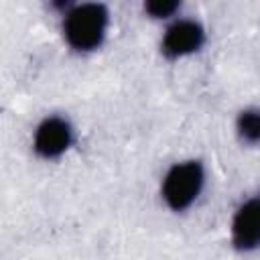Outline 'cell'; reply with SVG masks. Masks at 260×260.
Instances as JSON below:
<instances>
[{"instance_id":"obj_1","label":"cell","mask_w":260,"mask_h":260,"mask_svg":"<svg viewBox=\"0 0 260 260\" xmlns=\"http://www.w3.org/2000/svg\"><path fill=\"white\" fill-rule=\"evenodd\" d=\"M110 26V12L104 4L83 2L71 6L63 16V37L67 45L79 53L102 47Z\"/></svg>"},{"instance_id":"obj_2","label":"cell","mask_w":260,"mask_h":260,"mask_svg":"<svg viewBox=\"0 0 260 260\" xmlns=\"http://www.w3.org/2000/svg\"><path fill=\"white\" fill-rule=\"evenodd\" d=\"M205 185V169L201 160L189 158L175 162L162 177L160 195L169 209L185 211L201 195Z\"/></svg>"},{"instance_id":"obj_3","label":"cell","mask_w":260,"mask_h":260,"mask_svg":"<svg viewBox=\"0 0 260 260\" xmlns=\"http://www.w3.org/2000/svg\"><path fill=\"white\" fill-rule=\"evenodd\" d=\"M205 39L207 35L201 22L193 18H179L167 26L160 41V51L167 59H183L201 51Z\"/></svg>"},{"instance_id":"obj_4","label":"cell","mask_w":260,"mask_h":260,"mask_svg":"<svg viewBox=\"0 0 260 260\" xmlns=\"http://www.w3.org/2000/svg\"><path fill=\"white\" fill-rule=\"evenodd\" d=\"M73 144V126L63 116H49L45 118L32 138V148L43 158H59L69 150Z\"/></svg>"},{"instance_id":"obj_5","label":"cell","mask_w":260,"mask_h":260,"mask_svg":"<svg viewBox=\"0 0 260 260\" xmlns=\"http://www.w3.org/2000/svg\"><path fill=\"white\" fill-rule=\"evenodd\" d=\"M230 240L236 250L240 252H252L260 248V199H248L244 201L230 225Z\"/></svg>"},{"instance_id":"obj_6","label":"cell","mask_w":260,"mask_h":260,"mask_svg":"<svg viewBox=\"0 0 260 260\" xmlns=\"http://www.w3.org/2000/svg\"><path fill=\"white\" fill-rule=\"evenodd\" d=\"M236 130L242 142L260 144V108H246L236 118Z\"/></svg>"},{"instance_id":"obj_7","label":"cell","mask_w":260,"mask_h":260,"mask_svg":"<svg viewBox=\"0 0 260 260\" xmlns=\"http://www.w3.org/2000/svg\"><path fill=\"white\" fill-rule=\"evenodd\" d=\"M179 8L181 4L173 0H150L144 4V12L150 14L152 18H171Z\"/></svg>"},{"instance_id":"obj_8","label":"cell","mask_w":260,"mask_h":260,"mask_svg":"<svg viewBox=\"0 0 260 260\" xmlns=\"http://www.w3.org/2000/svg\"><path fill=\"white\" fill-rule=\"evenodd\" d=\"M258 199H260V197H258Z\"/></svg>"}]
</instances>
